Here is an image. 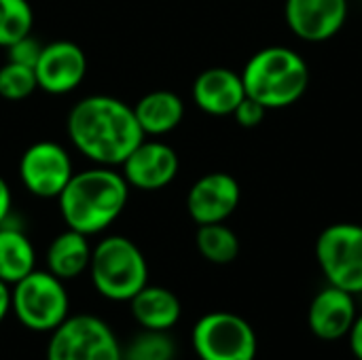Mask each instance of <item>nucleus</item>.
I'll use <instances>...</instances> for the list:
<instances>
[{
    "mask_svg": "<svg viewBox=\"0 0 362 360\" xmlns=\"http://www.w3.org/2000/svg\"><path fill=\"white\" fill-rule=\"evenodd\" d=\"M242 74L244 91L267 110L297 104L310 85L308 62L291 47L272 45L252 53Z\"/></svg>",
    "mask_w": 362,
    "mask_h": 360,
    "instance_id": "obj_3",
    "label": "nucleus"
},
{
    "mask_svg": "<svg viewBox=\"0 0 362 360\" xmlns=\"http://www.w3.org/2000/svg\"><path fill=\"white\" fill-rule=\"evenodd\" d=\"M66 132L72 146L95 166L117 168L146 138L134 106L112 95H87L78 100L68 117Z\"/></svg>",
    "mask_w": 362,
    "mask_h": 360,
    "instance_id": "obj_1",
    "label": "nucleus"
},
{
    "mask_svg": "<svg viewBox=\"0 0 362 360\" xmlns=\"http://www.w3.org/2000/svg\"><path fill=\"white\" fill-rule=\"evenodd\" d=\"M129 189L161 191L172 185L180 170L178 153L161 140H142L119 166Z\"/></svg>",
    "mask_w": 362,
    "mask_h": 360,
    "instance_id": "obj_10",
    "label": "nucleus"
},
{
    "mask_svg": "<svg viewBox=\"0 0 362 360\" xmlns=\"http://www.w3.org/2000/svg\"><path fill=\"white\" fill-rule=\"evenodd\" d=\"M34 11L28 0H0V47L8 49L13 42L32 34Z\"/></svg>",
    "mask_w": 362,
    "mask_h": 360,
    "instance_id": "obj_21",
    "label": "nucleus"
},
{
    "mask_svg": "<svg viewBox=\"0 0 362 360\" xmlns=\"http://www.w3.org/2000/svg\"><path fill=\"white\" fill-rule=\"evenodd\" d=\"M38 89L34 68L6 62L0 66V98L8 102H21Z\"/></svg>",
    "mask_w": 362,
    "mask_h": 360,
    "instance_id": "obj_23",
    "label": "nucleus"
},
{
    "mask_svg": "<svg viewBox=\"0 0 362 360\" xmlns=\"http://www.w3.org/2000/svg\"><path fill=\"white\" fill-rule=\"evenodd\" d=\"M11 310L25 329L51 333L70 316V297L64 280L53 276L49 269L30 272L13 284Z\"/></svg>",
    "mask_w": 362,
    "mask_h": 360,
    "instance_id": "obj_5",
    "label": "nucleus"
},
{
    "mask_svg": "<svg viewBox=\"0 0 362 360\" xmlns=\"http://www.w3.org/2000/svg\"><path fill=\"white\" fill-rule=\"evenodd\" d=\"M47 360H123V348L104 320L76 314L51 331Z\"/></svg>",
    "mask_w": 362,
    "mask_h": 360,
    "instance_id": "obj_6",
    "label": "nucleus"
},
{
    "mask_svg": "<svg viewBox=\"0 0 362 360\" xmlns=\"http://www.w3.org/2000/svg\"><path fill=\"white\" fill-rule=\"evenodd\" d=\"M193 350L199 360H255L257 333L233 312H210L193 327Z\"/></svg>",
    "mask_w": 362,
    "mask_h": 360,
    "instance_id": "obj_8",
    "label": "nucleus"
},
{
    "mask_svg": "<svg viewBox=\"0 0 362 360\" xmlns=\"http://www.w3.org/2000/svg\"><path fill=\"white\" fill-rule=\"evenodd\" d=\"M356 316L358 310L354 295L329 284L312 299L308 310V327L314 337L322 342H339L348 337Z\"/></svg>",
    "mask_w": 362,
    "mask_h": 360,
    "instance_id": "obj_14",
    "label": "nucleus"
},
{
    "mask_svg": "<svg viewBox=\"0 0 362 360\" xmlns=\"http://www.w3.org/2000/svg\"><path fill=\"white\" fill-rule=\"evenodd\" d=\"M348 342H350V350L356 356V360H362V314L356 316V320L348 333Z\"/></svg>",
    "mask_w": 362,
    "mask_h": 360,
    "instance_id": "obj_27",
    "label": "nucleus"
},
{
    "mask_svg": "<svg viewBox=\"0 0 362 360\" xmlns=\"http://www.w3.org/2000/svg\"><path fill=\"white\" fill-rule=\"evenodd\" d=\"M134 112L144 136H165L182 123L185 102L170 89H155L136 102Z\"/></svg>",
    "mask_w": 362,
    "mask_h": 360,
    "instance_id": "obj_17",
    "label": "nucleus"
},
{
    "mask_svg": "<svg viewBox=\"0 0 362 360\" xmlns=\"http://www.w3.org/2000/svg\"><path fill=\"white\" fill-rule=\"evenodd\" d=\"M193 102L199 110L210 117H229L238 108V104L246 98L242 74L225 68L214 66L199 72L191 87Z\"/></svg>",
    "mask_w": 362,
    "mask_h": 360,
    "instance_id": "obj_15",
    "label": "nucleus"
},
{
    "mask_svg": "<svg viewBox=\"0 0 362 360\" xmlns=\"http://www.w3.org/2000/svg\"><path fill=\"white\" fill-rule=\"evenodd\" d=\"M265 115H267V108L261 106L257 100H252V98L246 95V98L238 104V108L233 110L231 117L235 119V123H238L240 127L252 129V127H259V125L263 123Z\"/></svg>",
    "mask_w": 362,
    "mask_h": 360,
    "instance_id": "obj_25",
    "label": "nucleus"
},
{
    "mask_svg": "<svg viewBox=\"0 0 362 360\" xmlns=\"http://www.w3.org/2000/svg\"><path fill=\"white\" fill-rule=\"evenodd\" d=\"M129 185L115 168L95 166L74 172L57 197L59 214L68 229L83 236L106 231L125 210Z\"/></svg>",
    "mask_w": 362,
    "mask_h": 360,
    "instance_id": "obj_2",
    "label": "nucleus"
},
{
    "mask_svg": "<svg viewBox=\"0 0 362 360\" xmlns=\"http://www.w3.org/2000/svg\"><path fill=\"white\" fill-rule=\"evenodd\" d=\"M134 320L146 331H170L182 314L180 299L163 286L146 284L129 299Z\"/></svg>",
    "mask_w": 362,
    "mask_h": 360,
    "instance_id": "obj_16",
    "label": "nucleus"
},
{
    "mask_svg": "<svg viewBox=\"0 0 362 360\" xmlns=\"http://www.w3.org/2000/svg\"><path fill=\"white\" fill-rule=\"evenodd\" d=\"M350 15L348 0H286L284 19L291 32L305 42L335 38Z\"/></svg>",
    "mask_w": 362,
    "mask_h": 360,
    "instance_id": "obj_12",
    "label": "nucleus"
},
{
    "mask_svg": "<svg viewBox=\"0 0 362 360\" xmlns=\"http://www.w3.org/2000/svg\"><path fill=\"white\" fill-rule=\"evenodd\" d=\"M91 250L93 248L87 236L74 229H66L55 236L47 248V269L59 280L78 278L83 272L89 269Z\"/></svg>",
    "mask_w": 362,
    "mask_h": 360,
    "instance_id": "obj_18",
    "label": "nucleus"
},
{
    "mask_svg": "<svg viewBox=\"0 0 362 360\" xmlns=\"http://www.w3.org/2000/svg\"><path fill=\"white\" fill-rule=\"evenodd\" d=\"M240 182L227 172H208L187 193V212L195 225L225 223L240 206Z\"/></svg>",
    "mask_w": 362,
    "mask_h": 360,
    "instance_id": "obj_13",
    "label": "nucleus"
},
{
    "mask_svg": "<svg viewBox=\"0 0 362 360\" xmlns=\"http://www.w3.org/2000/svg\"><path fill=\"white\" fill-rule=\"evenodd\" d=\"M316 261L331 286L362 293V225L333 223L316 240Z\"/></svg>",
    "mask_w": 362,
    "mask_h": 360,
    "instance_id": "obj_7",
    "label": "nucleus"
},
{
    "mask_svg": "<svg viewBox=\"0 0 362 360\" xmlns=\"http://www.w3.org/2000/svg\"><path fill=\"white\" fill-rule=\"evenodd\" d=\"M195 246L197 252L214 265H229L240 255V238L225 223L197 225Z\"/></svg>",
    "mask_w": 362,
    "mask_h": 360,
    "instance_id": "obj_20",
    "label": "nucleus"
},
{
    "mask_svg": "<svg viewBox=\"0 0 362 360\" xmlns=\"http://www.w3.org/2000/svg\"><path fill=\"white\" fill-rule=\"evenodd\" d=\"M34 74L40 91L51 95H66L85 81L87 55L72 40H53L42 45Z\"/></svg>",
    "mask_w": 362,
    "mask_h": 360,
    "instance_id": "obj_11",
    "label": "nucleus"
},
{
    "mask_svg": "<svg viewBox=\"0 0 362 360\" xmlns=\"http://www.w3.org/2000/svg\"><path fill=\"white\" fill-rule=\"evenodd\" d=\"M8 312H11V289L6 282L0 280V323L6 318Z\"/></svg>",
    "mask_w": 362,
    "mask_h": 360,
    "instance_id": "obj_28",
    "label": "nucleus"
},
{
    "mask_svg": "<svg viewBox=\"0 0 362 360\" xmlns=\"http://www.w3.org/2000/svg\"><path fill=\"white\" fill-rule=\"evenodd\" d=\"M11 206H13V195L8 182L0 176V225H4L11 216Z\"/></svg>",
    "mask_w": 362,
    "mask_h": 360,
    "instance_id": "obj_26",
    "label": "nucleus"
},
{
    "mask_svg": "<svg viewBox=\"0 0 362 360\" xmlns=\"http://www.w3.org/2000/svg\"><path fill=\"white\" fill-rule=\"evenodd\" d=\"M176 344L165 331H146L140 333L123 350V360H174Z\"/></svg>",
    "mask_w": 362,
    "mask_h": 360,
    "instance_id": "obj_22",
    "label": "nucleus"
},
{
    "mask_svg": "<svg viewBox=\"0 0 362 360\" xmlns=\"http://www.w3.org/2000/svg\"><path fill=\"white\" fill-rule=\"evenodd\" d=\"M74 168L68 151L51 140L30 144L19 159V180L23 189L40 199H57Z\"/></svg>",
    "mask_w": 362,
    "mask_h": 360,
    "instance_id": "obj_9",
    "label": "nucleus"
},
{
    "mask_svg": "<svg viewBox=\"0 0 362 360\" xmlns=\"http://www.w3.org/2000/svg\"><path fill=\"white\" fill-rule=\"evenodd\" d=\"M36 269V252L30 238L15 225H0V280L15 284Z\"/></svg>",
    "mask_w": 362,
    "mask_h": 360,
    "instance_id": "obj_19",
    "label": "nucleus"
},
{
    "mask_svg": "<svg viewBox=\"0 0 362 360\" xmlns=\"http://www.w3.org/2000/svg\"><path fill=\"white\" fill-rule=\"evenodd\" d=\"M93 289L110 301H129L148 284V265L142 250L125 236L102 238L89 261Z\"/></svg>",
    "mask_w": 362,
    "mask_h": 360,
    "instance_id": "obj_4",
    "label": "nucleus"
},
{
    "mask_svg": "<svg viewBox=\"0 0 362 360\" xmlns=\"http://www.w3.org/2000/svg\"><path fill=\"white\" fill-rule=\"evenodd\" d=\"M40 49H42V45H40L32 34H28V36H23L21 40L13 42V45L6 49V51H8V62H15V64L34 68L36 62H38Z\"/></svg>",
    "mask_w": 362,
    "mask_h": 360,
    "instance_id": "obj_24",
    "label": "nucleus"
}]
</instances>
